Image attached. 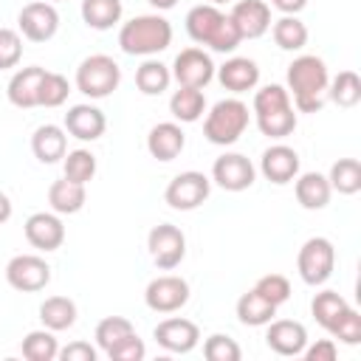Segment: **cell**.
Wrapping results in <instances>:
<instances>
[{"label":"cell","mask_w":361,"mask_h":361,"mask_svg":"<svg viewBox=\"0 0 361 361\" xmlns=\"http://www.w3.org/2000/svg\"><path fill=\"white\" fill-rule=\"evenodd\" d=\"M330 73L322 56L302 54L288 65V96L299 113H319L324 107Z\"/></svg>","instance_id":"obj_1"},{"label":"cell","mask_w":361,"mask_h":361,"mask_svg":"<svg viewBox=\"0 0 361 361\" xmlns=\"http://www.w3.org/2000/svg\"><path fill=\"white\" fill-rule=\"evenodd\" d=\"M186 34L197 45H206V48H212L217 54H231L243 42V37H240L237 25L231 23V17L223 14L212 3H200V6L189 8V14H186Z\"/></svg>","instance_id":"obj_2"},{"label":"cell","mask_w":361,"mask_h":361,"mask_svg":"<svg viewBox=\"0 0 361 361\" xmlns=\"http://www.w3.org/2000/svg\"><path fill=\"white\" fill-rule=\"evenodd\" d=\"M254 118L262 135L268 138H288L296 130V110L282 85H265L254 93Z\"/></svg>","instance_id":"obj_3"},{"label":"cell","mask_w":361,"mask_h":361,"mask_svg":"<svg viewBox=\"0 0 361 361\" xmlns=\"http://www.w3.org/2000/svg\"><path fill=\"white\" fill-rule=\"evenodd\" d=\"M172 42V25L161 14H138L118 28V45L130 56H152Z\"/></svg>","instance_id":"obj_4"},{"label":"cell","mask_w":361,"mask_h":361,"mask_svg":"<svg viewBox=\"0 0 361 361\" xmlns=\"http://www.w3.org/2000/svg\"><path fill=\"white\" fill-rule=\"evenodd\" d=\"M248 118H251V113H248L245 102H240V99H220L206 113L203 135H206V141H212L217 147H228V144L240 141V135L248 127Z\"/></svg>","instance_id":"obj_5"},{"label":"cell","mask_w":361,"mask_h":361,"mask_svg":"<svg viewBox=\"0 0 361 361\" xmlns=\"http://www.w3.org/2000/svg\"><path fill=\"white\" fill-rule=\"evenodd\" d=\"M121 82V68L107 54L85 56L76 68V87L90 99H107Z\"/></svg>","instance_id":"obj_6"},{"label":"cell","mask_w":361,"mask_h":361,"mask_svg":"<svg viewBox=\"0 0 361 361\" xmlns=\"http://www.w3.org/2000/svg\"><path fill=\"white\" fill-rule=\"evenodd\" d=\"M336 268V248L327 237H310L302 243L296 257V271L305 285H324Z\"/></svg>","instance_id":"obj_7"},{"label":"cell","mask_w":361,"mask_h":361,"mask_svg":"<svg viewBox=\"0 0 361 361\" xmlns=\"http://www.w3.org/2000/svg\"><path fill=\"white\" fill-rule=\"evenodd\" d=\"M209 192H212V180L197 169H186V172H178L166 183L164 200L178 212H192V209L206 203Z\"/></svg>","instance_id":"obj_8"},{"label":"cell","mask_w":361,"mask_h":361,"mask_svg":"<svg viewBox=\"0 0 361 361\" xmlns=\"http://www.w3.org/2000/svg\"><path fill=\"white\" fill-rule=\"evenodd\" d=\"M147 248H149V257L152 262L161 268V271H172L183 262L186 257V237L178 226L172 223H161L155 226L149 234H147Z\"/></svg>","instance_id":"obj_9"},{"label":"cell","mask_w":361,"mask_h":361,"mask_svg":"<svg viewBox=\"0 0 361 361\" xmlns=\"http://www.w3.org/2000/svg\"><path fill=\"white\" fill-rule=\"evenodd\" d=\"M6 282L20 293H37L51 282V265L39 254H17L6 265Z\"/></svg>","instance_id":"obj_10"},{"label":"cell","mask_w":361,"mask_h":361,"mask_svg":"<svg viewBox=\"0 0 361 361\" xmlns=\"http://www.w3.org/2000/svg\"><path fill=\"white\" fill-rule=\"evenodd\" d=\"M172 79L180 85V87H197L203 90L212 79H214V62L212 56L203 51V48H183L175 62H172Z\"/></svg>","instance_id":"obj_11"},{"label":"cell","mask_w":361,"mask_h":361,"mask_svg":"<svg viewBox=\"0 0 361 361\" xmlns=\"http://www.w3.org/2000/svg\"><path fill=\"white\" fill-rule=\"evenodd\" d=\"M144 302L155 313H175L189 302V282L175 274L155 276L144 290Z\"/></svg>","instance_id":"obj_12"},{"label":"cell","mask_w":361,"mask_h":361,"mask_svg":"<svg viewBox=\"0 0 361 361\" xmlns=\"http://www.w3.org/2000/svg\"><path fill=\"white\" fill-rule=\"evenodd\" d=\"M17 25H20V34L28 42H48L56 34V28H59V14H56L54 3L34 0V3H28V6L20 8Z\"/></svg>","instance_id":"obj_13"},{"label":"cell","mask_w":361,"mask_h":361,"mask_svg":"<svg viewBox=\"0 0 361 361\" xmlns=\"http://www.w3.org/2000/svg\"><path fill=\"white\" fill-rule=\"evenodd\" d=\"M155 341L166 350V353H178V355H186L197 347L200 341V327L192 322V319H183V316H169L164 322H158V327L152 330Z\"/></svg>","instance_id":"obj_14"},{"label":"cell","mask_w":361,"mask_h":361,"mask_svg":"<svg viewBox=\"0 0 361 361\" xmlns=\"http://www.w3.org/2000/svg\"><path fill=\"white\" fill-rule=\"evenodd\" d=\"M257 178L254 164L240 152H226L212 166V180L226 192H245Z\"/></svg>","instance_id":"obj_15"},{"label":"cell","mask_w":361,"mask_h":361,"mask_svg":"<svg viewBox=\"0 0 361 361\" xmlns=\"http://www.w3.org/2000/svg\"><path fill=\"white\" fill-rule=\"evenodd\" d=\"M265 344L276 355L296 358V355H302V350L307 344V330L302 322H293V319H271L268 330H265Z\"/></svg>","instance_id":"obj_16"},{"label":"cell","mask_w":361,"mask_h":361,"mask_svg":"<svg viewBox=\"0 0 361 361\" xmlns=\"http://www.w3.org/2000/svg\"><path fill=\"white\" fill-rule=\"evenodd\" d=\"M23 231L37 251H56L65 243V226L56 212H34L25 220Z\"/></svg>","instance_id":"obj_17"},{"label":"cell","mask_w":361,"mask_h":361,"mask_svg":"<svg viewBox=\"0 0 361 361\" xmlns=\"http://www.w3.org/2000/svg\"><path fill=\"white\" fill-rule=\"evenodd\" d=\"M259 172L265 175V180H271L276 186H285L299 175V152L288 144H274L262 152Z\"/></svg>","instance_id":"obj_18"},{"label":"cell","mask_w":361,"mask_h":361,"mask_svg":"<svg viewBox=\"0 0 361 361\" xmlns=\"http://www.w3.org/2000/svg\"><path fill=\"white\" fill-rule=\"evenodd\" d=\"M228 17L243 39H259L271 28V6L265 0H237Z\"/></svg>","instance_id":"obj_19"},{"label":"cell","mask_w":361,"mask_h":361,"mask_svg":"<svg viewBox=\"0 0 361 361\" xmlns=\"http://www.w3.org/2000/svg\"><path fill=\"white\" fill-rule=\"evenodd\" d=\"M107 130V118L96 104H73L65 113V133L79 141H96Z\"/></svg>","instance_id":"obj_20"},{"label":"cell","mask_w":361,"mask_h":361,"mask_svg":"<svg viewBox=\"0 0 361 361\" xmlns=\"http://www.w3.org/2000/svg\"><path fill=\"white\" fill-rule=\"evenodd\" d=\"M42 73H45V68H39V65L14 71V76L8 79V87H6L8 102L14 107H20V110L39 107V82H42Z\"/></svg>","instance_id":"obj_21"},{"label":"cell","mask_w":361,"mask_h":361,"mask_svg":"<svg viewBox=\"0 0 361 361\" xmlns=\"http://www.w3.org/2000/svg\"><path fill=\"white\" fill-rule=\"evenodd\" d=\"M186 147V133L178 121H161L147 135V149L158 161H175Z\"/></svg>","instance_id":"obj_22"},{"label":"cell","mask_w":361,"mask_h":361,"mask_svg":"<svg viewBox=\"0 0 361 361\" xmlns=\"http://www.w3.org/2000/svg\"><path fill=\"white\" fill-rule=\"evenodd\" d=\"M217 79L226 90L231 93H245V90H254L257 82H259V68L254 59L248 56H231L226 59L220 68H217Z\"/></svg>","instance_id":"obj_23"},{"label":"cell","mask_w":361,"mask_h":361,"mask_svg":"<svg viewBox=\"0 0 361 361\" xmlns=\"http://www.w3.org/2000/svg\"><path fill=\"white\" fill-rule=\"evenodd\" d=\"M31 152L39 164H56L59 158H65V152H68L65 127H56V124L37 127L31 135Z\"/></svg>","instance_id":"obj_24"},{"label":"cell","mask_w":361,"mask_h":361,"mask_svg":"<svg viewBox=\"0 0 361 361\" xmlns=\"http://www.w3.org/2000/svg\"><path fill=\"white\" fill-rule=\"evenodd\" d=\"M293 180H296L293 183V192H296V200H299L302 209L316 212V209H324L330 203L333 189H330L327 175H322V172H302Z\"/></svg>","instance_id":"obj_25"},{"label":"cell","mask_w":361,"mask_h":361,"mask_svg":"<svg viewBox=\"0 0 361 361\" xmlns=\"http://www.w3.org/2000/svg\"><path fill=\"white\" fill-rule=\"evenodd\" d=\"M85 200H87L85 183H73L68 178L54 180L51 189H48V203L56 214H76V212H82Z\"/></svg>","instance_id":"obj_26"},{"label":"cell","mask_w":361,"mask_h":361,"mask_svg":"<svg viewBox=\"0 0 361 361\" xmlns=\"http://www.w3.org/2000/svg\"><path fill=\"white\" fill-rule=\"evenodd\" d=\"M276 316V305H271L265 296H259L254 288L245 290L240 299H237V319L245 324V327H262L268 324L271 319Z\"/></svg>","instance_id":"obj_27"},{"label":"cell","mask_w":361,"mask_h":361,"mask_svg":"<svg viewBox=\"0 0 361 361\" xmlns=\"http://www.w3.org/2000/svg\"><path fill=\"white\" fill-rule=\"evenodd\" d=\"M39 322H42V327H48L54 333H62V330L73 327V322H76L73 299H68V296H48L39 305Z\"/></svg>","instance_id":"obj_28"},{"label":"cell","mask_w":361,"mask_h":361,"mask_svg":"<svg viewBox=\"0 0 361 361\" xmlns=\"http://www.w3.org/2000/svg\"><path fill=\"white\" fill-rule=\"evenodd\" d=\"M169 113L175 116V121H183V124L197 121L206 113V96H203V90H197V87H180L178 85V90L169 99Z\"/></svg>","instance_id":"obj_29"},{"label":"cell","mask_w":361,"mask_h":361,"mask_svg":"<svg viewBox=\"0 0 361 361\" xmlns=\"http://www.w3.org/2000/svg\"><path fill=\"white\" fill-rule=\"evenodd\" d=\"M121 14H124L121 0H82V20L96 31L113 28L116 23H121Z\"/></svg>","instance_id":"obj_30"},{"label":"cell","mask_w":361,"mask_h":361,"mask_svg":"<svg viewBox=\"0 0 361 361\" xmlns=\"http://www.w3.org/2000/svg\"><path fill=\"white\" fill-rule=\"evenodd\" d=\"M271 34L282 51H299L307 45V25L296 14H282L279 20H274Z\"/></svg>","instance_id":"obj_31"},{"label":"cell","mask_w":361,"mask_h":361,"mask_svg":"<svg viewBox=\"0 0 361 361\" xmlns=\"http://www.w3.org/2000/svg\"><path fill=\"white\" fill-rule=\"evenodd\" d=\"M169 82H172V71L158 59H147L135 71V87L144 96H161L169 87Z\"/></svg>","instance_id":"obj_32"},{"label":"cell","mask_w":361,"mask_h":361,"mask_svg":"<svg viewBox=\"0 0 361 361\" xmlns=\"http://www.w3.org/2000/svg\"><path fill=\"white\" fill-rule=\"evenodd\" d=\"M327 96L333 104H338L344 110L355 107L361 102V76L355 71H338L327 85Z\"/></svg>","instance_id":"obj_33"},{"label":"cell","mask_w":361,"mask_h":361,"mask_svg":"<svg viewBox=\"0 0 361 361\" xmlns=\"http://www.w3.org/2000/svg\"><path fill=\"white\" fill-rule=\"evenodd\" d=\"M330 189L338 195H355L361 192V164L358 158H338L327 172Z\"/></svg>","instance_id":"obj_34"},{"label":"cell","mask_w":361,"mask_h":361,"mask_svg":"<svg viewBox=\"0 0 361 361\" xmlns=\"http://www.w3.org/2000/svg\"><path fill=\"white\" fill-rule=\"evenodd\" d=\"M20 350H23V358H28V361H54L59 353V341H56L54 330L42 327V330H31L23 338Z\"/></svg>","instance_id":"obj_35"},{"label":"cell","mask_w":361,"mask_h":361,"mask_svg":"<svg viewBox=\"0 0 361 361\" xmlns=\"http://www.w3.org/2000/svg\"><path fill=\"white\" fill-rule=\"evenodd\" d=\"M62 169H65L68 180L87 186V180H93V175H96V155L90 149H71L62 158Z\"/></svg>","instance_id":"obj_36"},{"label":"cell","mask_w":361,"mask_h":361,"mask_svg":"<svg viewBox=\"0 0 361 361\" xmlns=\"http://www.w3.org/2000/svg\"><path fill=\"white\" fill-rule=\"evenodd\" d=\"M133 333H135V327H133L130 319H124V316H104L96 324V344H99L102 353H107L113 344H118L121 338H127Z\"/></svg>","instance_id":"obj_37"},{"label":"cell","mask_w":361,"mask_h":361,"mask_svg":"<svg viewBox=\"0 0 361 361\" xmlns=\"http://www.w3.org/2000/svg\"><path fill=\"white\" fill-rule=\"evenodd\" d=\"M347 305H350V302H347L338 290H322V293L313 296V302H310V313H313V319L327 330V327L336 322V316H338Z\"/></svg>","instance_id":"obj_38"},{"label":"cell","mask_w":361,"mask_h":361,"mask_svg":"<svg viewBox=\"0 0 361 361\" xmlns=\"http://www.w3.org/2000/svg\"><path fill=\"white\" fill-rule=\"evenodd\" d=\"M327 333H330L333 338H338L341 344H350V347L361 344V313L347 305V307L336 316V322L327 327Z\"/></svg>","instance_id":"obj_39"},{"label":"cell","mask_w":361,"mask_h":361,"mask_svg":"<svg viewBox=\"0 0 361 361\" xmlns=\"http://www.w3.org/2000/svg\"><path fill=\"white\" fill-rule=\"evenodd\" d=\"M68 93H71V85L62 73H54V71H45L42 73V82H39V107H59L68 102Z\"/></svg>","instance_id":"obj_40"},{"label":"cell","mask_w":361,"mask_h":361,"mask_svg":"<svg viewBox=\"0 0 361 361\" xmlns=\"http://www.w3.org/2000/svg\"><path fill=\"white\" fill-rule=\"evenodd\" d=\"M203 355L209 361H240L243 358V350L240 344L226 336V333H212L206 341H203Z\"/></svg>","instance_id":"obj_41"},{"label":"cell","mask_w":361,"mask_h":361,"mask_svg":"<svg viewBox=\"0 0 361 361\" xmlns=\"http://www.w3.org/2000/svg\"><path fill=\"white\" fill-rule=\"evenodd\" d=\"M254 290L259 293V296H265L271 305H285L288 299H290V282H288V276H282V274H265V276H259L257 279V285H254Z\"/></svg>","instance_id":"obj_42"},{"label":"cell","mask_w":361,"mask_h":361,"mask_svg":"<svg viewBox=\"0 0 361 361\" xmlns=\"http://www.w3.org/2000/svg\"><path fill=\"white\" fill-rule=\"evenodd\" d=\"M23 59V37L14 28H0V71L17 68Z\"/></svg>","instance_id":"obj_43"},{"label":"cell","mask_w":361,"mask_h":361,"mask_svg":"<svg viewBox=\"0 0 361 361\" xmlns=\"http://www.w3.org/2000/svg\"><path fill=\"white\" fill-rule=\"evenodd\" d=\"M104 355H107L110 361H141V358L147 355V347H144V341L133 333V336L121 338L118 344H113Z\"/></svg>","instance_id":"obj_44"},{"label":"cell","mask_w":361,"mask_h":361,"mask_svg":"<svg viewBox=\"0 0 361 361\" xmlns=\"http://www.w3.org/2000/svg\"><path fill=\"white\" fill-rule=\"evenodd\" d=\"M302 355H305V361H336V355H338L336 338H319L313 344H305Z\"/></svg>","instance_id":"obj_45"},{"label":"cell","mask_w":361,"mask_h":361,"mask_svg":"<svg viewBox=\"0 0 361 361\" xmlns=\"http://www.w3.org/2000/svg\"><path fill=\"white\" fill-rule=\"evenodd\" d=\"M56 358H62V361H96L99 350L90 347L87 341H71L68 347H59Z\"/></svg>","instance_id":"obj_46"},{"label":"cell","mask_w":361,"mask_h":361,"mask_svg":"<svg viewBox=\"0 0 361 361\" xmlns=\"http://www.w3.org/2000/svg\"><path fill=\"white\" fill-rule=\"evenodd\" d=\"M271 6L282 14H299L307 6V0H271Z\"/></svg>","instance_id":"obj_47"},{"label":"cell","mask_w":361,"mask_h":361,"mask_svg":"<svg viewBox=\"0 0 361 361\" xmlns=\"http://www.w3.org/2000/svg\"><path fill=\"white\" fill-rule=\"evenodd\" d=\"M11 212H14V209H11V200H8V195H6V192H0V226H3V223L11 217Z\"/></svg>","instance_id":"obj_48"},{"label":"cell","mask_w":361,"mask_h":361,"mask_svg":"<svg viewBox=\"0 0 361 361\" xmlns=\"http://www.w3.org/2000/svg\"><path fill=\"white\" fill-rule=\"evenodd\" d=\"M152 8H158V11H169V8H175V3L178 0H147Z\"/></svg>","instance_id":"obj_49"},{"label":"cell","mask_w":361,"mask_h":361,"mask_svg":"<svg viewBox=\"0 0 361 361\" xmlns=\"http://www.w3.org/2000/svg\"><path fill=\"white\" fill-rule=\"evenodd\" d=\"M212 6H220V3H231V0H209Z\"/></svg>","instance_id":"obj_50"},{"label":"cell","mask_w":361,"mask_h":361,"mask_svg":"<svg viewBox=\"0 0 361 361\" xmlns=\"http://www.w3.org/2000/svg\"><path fill=\"white\" fill-rule=\"evenodd\" d=\"M48 3H59V0H48Z\"/></svg>","instance_id":"obj_51"}]
</instances>
